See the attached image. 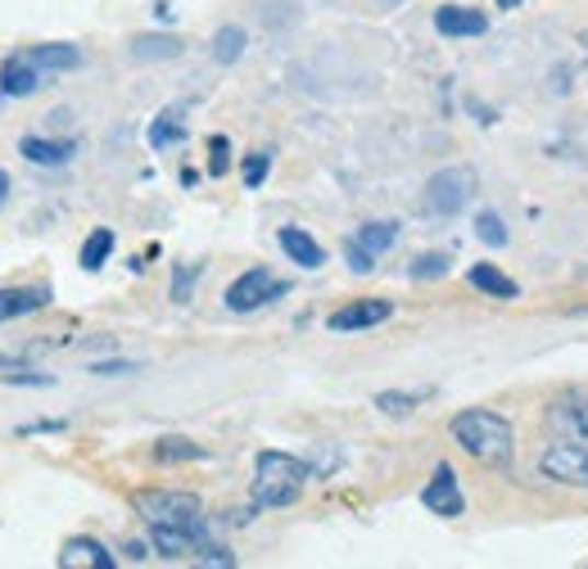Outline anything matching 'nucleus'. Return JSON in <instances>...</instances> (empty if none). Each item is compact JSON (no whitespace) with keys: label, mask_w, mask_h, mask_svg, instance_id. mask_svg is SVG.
Here are the masks:
<instances>
[{"label":"nucleus","mask_w":588,"mask_h":569,"mask_svg":"<svg viewBox=\"0 0 588 569\" xmlns=\"http://www.w3.org/2000/svg\"><path fill=\"white\" fill-rule=\"evenodd\" d=\"M453 439L462 443L466 457H475L480 466H494V470H507L511 466V425L507 416L498 411H485V407H471V411H457L453 416Z\"/></svg>","instance_id":"nucleus-1"},{"label":"nucleus","mask_w":588,"mask_h":569,"mask_svg":"<svg viewBox=\"0 0 588 569\" xmlns=\"http://www.w3.org/2000/svg\"><path fill=\"white\" fill-rule=\"evenodd\" d=\"M317 479V470L290 452H259L253 462V507H290L299 502L304 483Z\"/></svg>","instance_id":"nucleus-2"},{"label":"nucleus","mask_w":588,"mask_h":569,"mask_svg":"<svg viewBox=\"0 0 588 569\" xmlns=\"http://www.w3.org/2000/svg\"><path fill=\"white\" fill-rule=\"evenodd\" d=\"M475 190H480V177L466 163H449L430 172V181L421 185V213L426 217H457L462 208H471Z\"/></svg>","instance_id":"nucleus-3"},{"label":"nucleus","mask_w":588,"mask_h":569,"mask_svg":"<svg viewBox=\"0 0 588 569\" xmlns=\"http://www.w3.org/2000/svg\"><path fill=\"white\" fill-rule=\"evenodd\" d=\"M136 515L145 524H172V528H208L204 524V502L195 492H172V488H145L132 498Z\"/></svg>","instance_id":"nucleus-4"},{"label":"nucleus","mask_w":588,"mask_h":569,"mask_svg":"<svg viewBox=\"0 0 588 569\" xmlns=\"http://www.w3.org/2000/svg\"><path fill=\"white\" fill-rule=\"evenodd\" d=\"M281 294H290L285 281H276L268 268H249V272H240V276L227 285L223 303H227L231 312H259V308H268V303H276Z\"/></svg>","instance_id":"nucleus-5"},{"label":"nucleus","mask_w":588,"mask_h":569,"mask_svg":"<svg viewBox=\"0 0 588 569\" xmlns=\"http://www.w3.org/2000/svg\"><path fill=\"white\" fill-rule=\"evenodd\" d=\"M539 470H543V479H553V483L588 488V447H584V443H570V439L547 443Z\"/></svg>","instance_id":"nucleus-6"},{"label":"nucleus","mask_w":588,"mask_h":569,"mask_svg":"<svg viewBox=\"0 0 588 569\" xmlns=\"http://www.w3.org/2000/svg\"><path fill=\"white\" fill-rule=\"evenodd\" d=\"M394 317V303L389 298H353L344 308H336L326 317V330L330 334H362V330H376Z\"/></svg>","instance_id":"nucleus-7"},{"label":"nucleus","mask_w":588,"mask_h":569,"mask_svg":"<svg viewBox=\"0 0 588 569\" xmlns=\"http://www.w3.org/2000/svg\"><path fill=\"white\" fill-rule=\"evenodd\" d=\"M421 507H426L430 515H444V520H457V515L466 511V498H462L457 475H453V466H449V462H444V466H434L430 483L421 488Z\"/></svg>","instance_id":"nucleus-8"},{"label":"nucleus","mask_w":588,"mask_h":569,"mask_svg":"<svg viewBox=\"0 0 588 569\" xmlns=\"http://www.w3.org/2000/svg\"><path fill=\"white\" fill-rule=\"evenodd\" d=\"M434 32L449 36V42H462V36H485L489 32V14L471 10V5H439L434 10Z\"/></svg>","instance_id":"nucleus-9"},{"label":"nucleus","mask_w":588,"mask_h":569,"mask_svg":"<svg viewBox=\"0 0 588 569\" xmlns=\"http://www.w3.org/2000/svg\"><path fill=\"white\" fill-rule=\"evenodd\" d=\"M36 91H42V68H36L32 59H23V50L0 64V95L5 100H27Z\"/></svg>","instance_id":"nucleus-10"},{"label":"nucleus","mask_w":588,"mask_h":569,"mask_svg":"<svg viewBox=\"0 0 588 569\" xmlns=\"http://www.w3.org/2000/svg\"><path fill=\"white\" fill-rule=\"evenodd\" d=\"M150 543L163 560L195 556L200 543H208V528H172V524H150Z\"/></svg>","instance_id":"nucleus-11"},{"label":"nucleus","mask_w":588,"mask_h":569,"mask_svg":"<svg viewBox=\"0 0 588 569\" xmlns=\"http://www.w3.org/2000/svg\"><path fill=\"white\" fill-rule=\"evenodd\" d=\"M276 244L285 249V258L294 262V268H304V272L326 268V249H321L308 231H299V226H281V231H276Z\"/></svg>","instance_id":"nucleus-12"},{"label":"nucleus","mask_w":588,"mask_h":569,"mask_svg":"<svg viewBox=\"0 0 588 569\" xmlns=\"http://www.w3.org/2000/svg\"><path fill=\"white\" fill-rule=\"evenodd\" d=\"M19 155L36 168H64L78 155V140H46V136H23L19 140Z\"/></svg>","instance_id":"nucleus-13"},{"label":"nucleus","mask_w":588,"mask_h":569,"mask_svg":"<svg viewBox=\"0 0 588 569\" xmlns=\"http://www.w3.org/2000/svg\"><path fill=\"white\" fill-rule=\"evenodd\" d=\"M23 59H32L42 72H78L87 64V55L72 42H46V46H27Z\"/></svg>","instance_id":"nucleus-14"},{"label":"nucleus","mask_w":588,"mask_h":569,"mask_svg":"<svg viewBox=\"0 0 588 569\" xmlns=\"http://www.w3.org/2000/svg\"><path fill=\"white\" fill-rule=\"evenodd\" d=\"M114 551H104L95 538H68L59 547V569H114Z\"/></svg>","instance_id":"nucleus-15"},{"label":"nucleus","mask_w":588,"mask_h":569,"mask_svg":"<svg viewBox=\"0 0 588 569\" xmlns=\"http://www.w3.org/2000/svg\"><path fill=\"white\" fill-rule=\"evenodd\" d=\"M50 289L46 285H23V289H0V326L5 321H19V317H27V312H42V308H50Z\"/></svg>","instance_id":"nucleus-16"},{"label":"nucleus","mask_w":588,"mask_h":569,"mask_svg":"<svg viewBox=\"0 0 588 569\" xmlns=\"http://www.w3.org/2000/svg\"><path fill=\"white\" fill-rule=\"evenodd\" d=\"M181 50H186V42L181 36H168V32H145V36H132L127 55L136 64H163V59H181Z\"/></svg>","instance_id":"nucleus-17"},{"label":"nucleus","mask_w":588,"mask_h":569,"mask_svg":"<svg viewBox=\"0 0 588 569\" xmlns=\"http://www.w3.org/2000/svg\"><path fill=\"white\" fill-rule=\"evenodd\" d=\"M466 281H471V289H480V294H489V298H521V285L511 281V276H502L494 262H475V268L466 272Z\"/></svg>","instance_id":"nucleus-18"},{"label":"nucleus","mask_w":588,"mask_h":569,"mask_svg":"<svg viewBox=\"0 0 588 569\" xmlns=\"http://www.w3.org/2000/svg\"><path fill=\"white\" fill-rule=\"evenodd\" d=\"M398 236H403V226H398V221H389V217H385V221H362L358 231H353V240H358L366 253H376V258H381V253H389V249L398 244Z\"/></svg>","instance_id":"nucleus-19"},{"label":"nucleus","mask_w":588,"mask_h":569,"mask_svg":"<svg viewBox=\"0 0 588 569\" xmlns=\"http://www.w3.org/2000/svg\"><path fill=\"white\" fill-rule=\"evenodd\" d=\"M245 46H249V36H245L240 23H223V27L213 32V59L223 64V68L240 64V59H245Z\"/></svg>","instance_id":"nucleus-20"},{"label":"nucleus","mask_w":588,"mask_h":569,"mask_svg":"<svg viewBox=\"0 0 588 569\" xmlns=\"http://www.w3.org/2000/svg\"><path fill=\"white\" fill-rule=\"evenodd\" d=\"M155 457H159L163 466H172V462H208V452H204L200 443H191V439L168 434V439L155 443Z\"/></svg>","instance_id":"nucleus-21"},{"label":"nucleus","mask_w":588,"mask_h":569,"mask_svg":"<svg viewBox=\"0 0 588 569\" xmlns=\"http://www.w3.org/2000/svg\"><path fill=\"white\" fill-rule=\"evenodd\" d=\"M109 253H114V231H109V226H95V231L87 236V244H82V253H78V262L87 272H100L109 262Z\"/></svg>","instance_id":"nucleus-22"},{"label":"nucleus","mask_w":588,"mask_h":569,"mask_svg":"<svg viewBox=\"0 0 588 569\" xmlns=\"http://www.w3.org/2000/svg\"><path fill=\"white\" fill-rule=\"evenodd\" d=\"M145 136H150V145H155V149H168V145H181V140H186V127H181L177 109H163L159 118L150 123V132H145Z\"/></svg>","instance_id":"nucleus-23"},{"label":"nucleus","mask_w":588,"mask_h":569,"mask_svg":"<svg viewBox=\"0 0 588 569\" xmlns=\"http://www.w3.org/2000/svg\"><path fill=\"white\" fill-rule=\"evenodd\" d=\"M449 272H453V258L449 253H421V258H412L408 281H444Z\"/></svg>","instance_id":"nucleus-24"},{"label":"nucleus","mask_w":588,"mask_h":569,"mask_svg":"<svg viewBox=\"0 0 588 569\" xmlns=\"http://www.w3.org/2000/svg\"><path fill=\"white\" fill-rule=\"evenodd\" d=\"M372 407H376L381 416H394V421H403V416H412V411L421 407V398H417V394L385 389V394H376V398H372Z\"/></svg>","instance_id":"nucleus-25"},{"label":"nucleus","mask_w":588,"mask_h":569,"mask_svg":"<svg viewBox=\"0 0 588 569\" xmlns=\"http://www.w3.org/2000/svg\"><path fill=\"white\" fill-rule=\"evenodd\" d=\"M475 236H480L489 249H507V221L498 213H480L475 217Z\"/></svg>","instance_id":"nucleus-26"},{"label":"nucleus","mask_w":588,"mask_h":569,"mask_svg":"<svg viewBox=\"0 0 588 569\" xmlns=\"http://www.w3.org/2000/svg\"><path fill=\"white\" fill-rule=\"evenodd\" d=\"M268 172H272V149H253V155L245 159V168H240V177H245L249 190H259L268 181Z\"/></svg>","instance_id":"nucleus-27"},{"label":"nucleus","mask_w":588,"mask_h":569,"mask_svg":"<svg viewBox=\"0 0 588 569\" xmlns=\"http://www.w3.org/2000/svg\"><path fill=\"white\" fill-rule=\"evenodd\" d=\"M0 385H23V389H50L55 375H42V371H23V366H10L0 371Z\"/></svg>","instance_id":"nucleus-28"},{"label":"nucleus","mask_w":588,"mask_h":569,"mask_svg":"<svg viewBox=\"0 0 588 569\" xmlns=\"http://www.w3.org/2000/svg\"><path fill=\"white\" fill-rule=\"evenodd\" d=\"M344 258H349V268H353L358 276H372V272H376V253H366L358 240H344Z\"/></svg>","instance_id":"nucleus-29"},{"label":"nucleus","mask_w":588,"mask_h":569,"mask_svg":"<svg viewBox=\"0 0 588 569\" xmlns=\"http://www.w3.org/2000/svg\"><path fill=\"white\" fill-rule=\"evenodd\" d=\"M195 565H217V569H231V565H236V556H231L227 547H217V543H200V547H195Z\"/></svg>","instance_id":"nucleus-30"},{"label":"nucleus","mask_w":588,"mask_h":569,"mask_svg":"<svg viewBox=\"0 0 588 569\" xmlns=\"http://www.w3.org/2000/svg\"><path fill=\"white\" fill-rule=\"evenodd\" d=\"M553 421L566 425V430H575V434H588V407H566V402H562V407L553 411Z\"/></svg>","instance_id":"nucleus-31"},{"label":"nucleus","mask_w":588,"mask_h":569,"mask_svg":"<svg viewBox=\"0 0 588 569\" xmlns=\"http://www.w3.org/2000/svg\"><path fill=\"white\" fill-rule=\"evenodd\" d=\"M195 281H200V268H177V272H172V298L186 303L191 289H195Z\"/></svg>","instance_id":"nucleus-32"},{"label":"nucleus","mask_w":588,"mask_h":569,"mask_svg":"<svg viewBox=\"0 0 588 569\" xmlns=\"http://www.w3.org/2000/svg\"><path fill=\"white\" fill-rule=\"evenodd\" d=\"M208 149H213L208 172H213V177H223V172H227V155H231V140H227V136H213V140H208Z\"/></svg>","instance_id":"nucleus-33"},{"label":"nucleus","mask_w":588,"mask_h":569,"mask_svg":"<svg viewBox=\"0 0 588 569\" xmlns=\"http://www.w3.org/2000/svg\"><path fill=\"white\" fill-rule=\"evenodd\" d=\"M140 362H91V375H136Z\"/></svg>","instance_id":"nucleus-34"},{"label":"nucleus","mask_w":588,"mask_h":569,"mask_svg":"<svg viewBox=\"0 0 588 569\" xmlns=\"http://www.w3.org/2000/svg\"><path fill=\"white\" fill-rule=\"evenodd\" d=\"M68 425L64 421H32V425H23L19 434H64Z\"/></svg>","instance_id":"nucleus-35"},{"label":"nucleus","mask_w":588,"mask_h":569,"mask_svg":"<svg viewBox=\"0 0 588 569\" xmlns=\"http://www.w3.org/2000/svg\"><path fill=\"white\" fill-rule=\"evenodd\" d=\"M123 551H127V560H136V565H140V560H150V551H145V543H127Z\"/></svg>","instance_id":"nucleus-36"},{"label":"nucleus","mask_w":588,"mask_h":569,"mask_svg":"<svg viewBox=\"0 0 588 569\" xmlns=\"http://www.w3.org/2000/svg\"><path fill=\"white\" fill-rule=\"evenodd\" d=\"M5 204H10V172L0 168V208H5Z\"/></svg>","instance_id":"nucleus-37"},{"label":"nucleus","mask_w":588,"mask_h":569,"mask_svg":"<svg viewBox=\"0 0 588 569\" xmlns=\"http://www.w3.org/2000/svg\"><path fill=\"white\" fill-rule=\"evenodd\" d=\"M494 5H498V10H521L525 0H494Z\"/></svg>","instance_id":"nucleus-38"},{"label":"nucleus","mask_w":588,"mask_h":569,"mask_svg":"<svg viewBox=\"0 0 588 569\" xmlns=\"http://www.w3.org/2000/svg\"><path fill=\"white\" fill-rule=\"evenodd\" d=\"M385 5H403V0H385Z\"/></svg>","instance_id":"nucleus-39"}]
</instances>
